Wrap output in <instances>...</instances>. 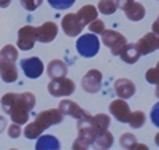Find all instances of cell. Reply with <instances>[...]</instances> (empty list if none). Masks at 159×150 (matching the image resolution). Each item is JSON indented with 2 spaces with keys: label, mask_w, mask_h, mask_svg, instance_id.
<instances>
[{
  "label": "cell",
  "mask_w": 159,
  "mask_h": 150,
  "mask_svg": "<svg viewBox=\"0 0 159 150\" xmlns=\"http://www.w3.org/2000/svg\"><path fill=\"white\" fill-rule=\"evenodd\" d=\"M88 27H89V31H91L92 34H102V32L105 31V22H103L102 19L96 18L94 21H91V22L88 24Z\"/></svg>",
  "instance_id": "obj_28"
},
{
  "label": "cell",
  "mask_w": 159,
  "mask_h": 150,
  "mask_svg": "<svg viewBox=\"0 0 159 150\" xmlns=\"http://www.w3.org/2000/svg\"><path fill=\"white\" fill-rule=\"evenodd\" d=\"M5 128H7V118L0 115V133L5 131Z\"/></svg>",
  "instance_id": "obj_35"
},
{
  "label": "cell",
  "mask_w": 159,
  "mask_h": 150,
  "mask_svg": "<svg viewBox=\"0 0 159 150\" xmlns=\"http://www.w3.org/2000/svg\"><path fill=\"white\" fill-rule=\"evenodd\" d=\"M19 67L22 69L24 75L27 78H32V80L42 77V74L45 72V64L40 58H25L21 61Z\"/></svg>",
  "instance_id": "obj_7"
},
{
  "label": "cell",
  "mask_w": 159,
  "mask_h": 150,
  "mask_svg": "<svg viewBox=\"0 0 159 150\" xmlns=\"http://www.w3.org/2000/svg\"><path fill=\"white\" fill-rule=\"evenodd\" d=\"M150 118H151V123L159 128V102H156L151 109V114H150Z\"/></svg>",
  "instance_id": "obj_32"
},
{
  "label": "cell",
  "mask_w": 159,
  "mask_h": 150,
  "mask_svg": "<svg viewBox=\"0 0 159 150\" xmlns=\"http://www.w3.org/2000/svg\"><path fill=\"white\" fill-rule=\"evenodd\" d=\"M61 27H62L64 34L67 37H76L84 29L83 22L76 16V13H69V15H65L61 21Z\"/></svg>",
  "instance_id": "obj_8"
},
{
  "label": "cell",
  "mask_w": 159,
  "mask_h": 150,
  "mask_svg": "<svg viewBox=\"0 0 159 150\" xmlns=\"http://www.w3.org/2000/svg\"><path fill=\"white\" fill-rule=\"evenodd\" d=\"M59 27L56 22L48 21L45 24H42L40 27H35V34H37V42L40 43H51L56 38Z\"/></svg>",
  "instance_id": "obj_12"
},
{
  "label": "cell",
  "mask_w": 159,
  "mask_h": 150,
  "mask_svg": "<svg viewBox=\"0 0 159 150\" xmlns=\"http://www.w3.org/2000/svg\"><path fill=\"white\" fill-rule=\"evenodd\" d=\"M116 5H118V10H123L126 13L127 19L130 21H142L145 18V7L142 3H139L137 0H116Z\"/></svg>",
  "instance_id": "obj_6"
},
{
  "label": "cell",
  "mask_w": 159,
  "mask_h": 150,
  "mask_svg": "<svg viewBox=\"0 0 159 150\" xmlns=\"http://www.w3.org/2000/svg\"><path fill=\"white\" fill-rule=\"evenodd\" d=\"M76 16L80 18V21L83 22V26H88L91 21H94L96 18H99V11H97V7L94 5H84L78 10Z\"/></svg>",
  "instance_id": "obj_20"
},
{
  "label": "cell",
  "mask_w": 159,
  "mask_h": 150,
  "mask_svg": "<svg viewBox=\"0 0 159 150\" xmlns=\"http://www.w3.org/2000/svg\"><path fill=\"white\" fill-rule=\"evenodd\" d=\"M102 40L100 42L107 46V48H110V51H111V54L113 56H119V53H121V50L124 48V45L127 43V40H126V37L123 35V34H119L118 31H107L105 29L102 34Z\"/></svg>",
  "instance_id": "obj_5"
},
{
  "label": "cell",
  "mask_w": 159,
  "mask_h": 150,
  "mask_svg": "<svg viewBox=\"0 0 159 150\" xmlns=\"http://www.w3.org/2000/svg\"><path fill=\"white\" fill-rule=\"evenodd\" d=\"M48 93L52 98H65L75 93V83L73 80L67 77H61V78H52L48 83Z\"/></svg>",
  "instance_id": "obj_4"
},
{
  "label": "cell",
  "mask_w": 159,
  "mask_h": 150,
  "mask_svg": "<svg viewBox=\"0 0 159 150\" xmlns=\"http://www.w3.org/2000/svg\"><path fill=\"white\" fill-rule=\"evenodd\" d=\"M42 3H43V0H21L22 8H24V10H27V11H34V10H37Z\"/></svg>",
  "instance_id": "obj_30"
},
{
  "label": "cell",
  "mask_w": 159,
  "mask_h": 150,
  "mask_svg": "<svg viewBox=\"0 0 159 150\" xmlns=\"http://www.w3.org/2000/svg\"><path fill=\"white\" fill-rule=\"evenodd\" d=\"M113 90L118 94V98L126 99V101L130 99L135 94V85L132 83L129 78H118L113 85Z\"/></svg>",
  "instance_id": "obj_14"
},
{
  "label": "cell",
  "mask_w": 159,
  "mask_h": 150,
  "mask_svg": "<svg viewBox=\"0 0 159 150\" xmlns=\"http://www.w3.org/2000/svg\"><path fill=\"white\" fill-rule=\"evenodd\" d=\"M76 50L83 58H94L100 50V42L97 34H84L76 40Z\"/></svg>",
  "instance_id": "obj_3"
},
{
  "label": "cell",
  "mask_w": 159,
  "mask_h": 150,
  "mask_svg": "<svg viewBox=\"0 0 159 150\" xmlns=\"http://www.w3.org/2000/svg\"><path fill=\"white\" fill-rule=\"evenodd\" d=\"M18 61V48L13 45H5L0 50V62H16Z\"/></svg>",
  "instance_id": "obj_22"
},
{
  "label": "cell",
  "mask_w": 159,
  "mask_h": 150,
  "mask_svg": "<svg viewBox=\"0 0 159 150\" xmlns=\"http://www.w3.org/2000/svg\"><path fill=\"white\" fill-rule=\"evenodd\" d=\"M0 77L5 83H13L18 80L16 62H0Z\"/></svg>",
  "instance_id": "obj_17"
},
{
  "label": "cell",
  "mask_w": 159,
  "mask_h": 150,
  "mask_svg": "<svg viewBox=\"0 0 159 150\" xmlns=\"http://www.w3.org/2000/svg\"><path fill=\"white\" fill-rule=\"evenodd\" d=\"M116 10H118L116 0H100L97 5V11L102 15H113Z\"/></svg>",
  "instance_id": "obj_25"
},
{
  "label": "cell",
  "mask_w": 159,
  "mask_h": 150,
  "mask_svg": "<svg viewBox=\"0 0 159 150\" xmlns=\"http://www.w3.org/2000/svg\"><path fill=\"white\" fill-rule=\"evenodd\" d=\"M156 96L159 98V85H156Z\"/></svg>",
  "instance_id": "obj_38"
},
{
  "label": "cell",
  "mask_w": 159,
  "mask_h": 150,
  "mask_svg": "<svg viewBox=\"0 0 159 150\" xmlns=\"http://www.w3.org/2000/svg\"><path fill=\"white\" fill-rule=\"evenodd\" d=\"M145 121H147V115H145V112L135 110V112H130V117H129L127 123L130 125L132 129H140L145 125Z\"/></svg>",
  "instance_id": "obj_23"
},
{
  "label": "cell",
  "mask_w": 159,
  "mask_h": 150,
  "mask_svg": "<svg viewBox=\"0 0 159 150\" xmlns=\"http://www.w3.org/2000/svg\"><path fill=\"white\" fill-rule=\"evenodd\" d=\"M7 133H8V136H10L11 139H18L19 136L22 134L21 125H18V123H13V125H10V128L7 129Z\"/></svg>",
  "instance_id": "obj_31"
},
{
  "label": "cell",
  "mask_w": 159,
  "mask_h": 150,
  "mask_svg": "<svg viewBox=\"0 0 159 150\" xmlns=\"http://www.w3.org/2000/svg\"><path fill=\"white\" fill-rule=\"evenodd\" d=\"M46 72H48V77L52 80V78L65 77V75H67V72H69V69H67V64H65L64 61H61V59H52V61L48 64Z\"/></svg>",
  "instance_id": "obj_18"
},
{
  "label": "cell",
  "mask_w": 159,
  "mask_h": 150,
  "mask_svg": "<svg viewBox=\"0 0 159 150\" xmlns=\"http://www.w3.org/2000/svg\"><path fill=\"white\" fill-rule=\"evenodd\" d=\"M130 150H148V147H147V145H143V144H139V142H135L134 145L130 147Z\"/></svg>",
  "instance_id": "obj_33"
},
{
  "label": "cell",
  "mask_w": 159,
  "mask_h": 150,
  "mask_svg": "<svg viewBox=\"0 0 159 150\" xmlns=\"http://www.w3.org/2000/svg\"><path fill=\"white\" fill-rule=\"evenodd\" d=\"M11 3V0H0V8H8Z\"/></svg>",
  "instance_id": "obj_36"
},
{
  "label": "cell",
  "mask_w": 159,
  "mask_h": 150,
  "mask_svg": "<svg viewBox=\"0 0 159 150\" xmlns=\"http://www.w3.org/2000/svg\"><path fill=\"white\" fill-rule=\"evenodd\" d=\"M145 78H147V81L151 83V85H159V69H157V67L150 69L147 72V75H145Z\"/></svg>",
  "instance_id": "obj_29"
},
{
  "label": "cell",
  "mask_w": 159,
  "mask_h": 150,
  "mask_svg": "<svg viewBox=\"0 0 159 150\" xmlns=\"http://www.w3.org/2000/svg\"><path fill=\"white\" fill-rule=\"evenodd\" d=\"M137 48L140 51V54H151L156 50H159V35H156L154 32H148L145 34L139 42H137Z\"/></svg>",
  "instance_id": "obj_13"
},
{
  "label": "cell",
  "mask_w": 159,
  "mask_h": 150,
  "mask_svg": "<svg viewBox=\"0 0 159 150\" xmlns=\"http://www.w3.org/2000/svg\"><path fill=\"white\" fill-rule=\"evenodd\" d=\"M108 109H110V114L113 115V118H116L119 123H127V121H129L130 107H129V104L126 102V99L118 98V99L111 101L110 105H108Z\"/></svg>",
  "instance_id": "obj_11"
},
{
  "label": "cell",
  "mask_w": 159,
  "mask_h": 150,
  "mask_svg": "<svg viewBox=\"0 0 159 150\" xmlns=\"http://www.w3.org/2000/svg\"><path fill=\"white\" fill-rule=\"evenodd\" d=\"M135 142H137L135 136L130 134V133H126V134H123L121 138H119V145H121L123 148H129L130 150V147L134 145Z\"/></svg>",
  "instance_id": "obj_27"
},
{
  "label": "cell",
  "mask_w": 159,
  "mask_h": 150,
  "mask_svg": "<svg viewBox=\"0 0 159 150\" xmlns=\"http://www.w3.org/2000/svg\"><path fill=\"white\" fill-rule=\"evenodd\" d=\"M35 96L30 91L25 93H7L0 99V104H2V109L7 115H10V120L13 123L18 125H25L29 121V115L30 110L35 107Z\"/></svg>",
  "instance_id": "obj_1"
},
{
  "label": "cell",
  "mask_w": 159,
  "mask_h": 150,
  "mask_svg": "<svg viewBox=\"0 0 159 150\" xmlns=\"http://www.w3.org/2000/svg\"><path fill=\"white\" fill-rule=\"evenodd\" d=\"M37 145L35 148L37 150H59L61 148V142L57 138H54V136H42L40 134L37 138Z\"/></svg>",
  "instance_id": "obj_19"
},
{
  "label": "cell",
  "mask_w": 159,
  "mask_h": 150,
  "mask_svg": "<svg viewBox=\"0 0 159 150\" xmlns=\"http://www.w3.org/2000/svg\"><path fill=\"white\" fill-rule=\"evenodd\" d=\"M59 110L64 114V117L65 115H69V117H73V118H80V117H83L84 115V112L86 110H83L81 107H80L76 102H73V101H70V99H64V101H61V104H59Z\"/></svg>",
  "instance_id": "obj_15"
},
{
  "label": "cell",
  "mask_w": 159,
  "mask_h": 150,
  "mask_svg": "<svg viewBox=\"0 0 159 150\" xmlns=\"http://www.w3.org/2000/svg\"><path fill=\"white\" fill-rule=\"evenodd\" d=\"M151 29H153V32H154L156 35H159V16H157L156 21L153 22V27H151Z\"/></svg>",
  "instance_id": "obj_34"
},
{
  "label": "cell",
  "mask_w": 159,
  "mask_h": 150,
  "mask_svg": "<svg viewBox=\"0 0 159 150\" xmlns=\"http://www.w3.org/2000/svg\"><path fill=\"white\" fill-rule=\"evenodd\" d=\"M76 0H48V3L54 10H67L70 8Z\"/></svg>",
  "instance_id": "obj_26"
},
{
  "label": "cell",
  "mask_w": 159,
  "mask_h": 150,
  "mask_svg": "<svg viewBox=\"0 0 159 150\" xmlns=\"http://www.w3.org/2000/svg\"><path fill=\"white\" fill-rule=\"evenodd\" d=\"M111 145H113V134H111L108 129L97 133L96 139H94V147L105 150V148H110Z\"/></svg>",
  "instance_id": "obj_21"
},
{
  "label": "cell",
  "mask_w": 159,
  "mask_h": 150,
  "mask_svg": "<svg viewBox=\"0 0 159 150\" xmlns=\"http://www.w3.org/2000/svg\"><path fill=\"white\" fill-rule=\"evenodd\" d=\"M37 42V34L34 26H22L18 31V48L22 51H29Z\"/></svg>",
  "instance_id": "obj_9"
},
{
  "label": "cell",
  "mask_w": 159,
  "mask_h": 150,
  "mask_svg": "<svg viewBox=\"0 0 159 150\" xmlns=\"http://www.w3.org/2000/svg\"><path fill=\"white\" fill-rule=\"evenodd\" d=\"M62 120H64V114L59 109H48V110H43L37 115L35 121H32V123H29L24 128V136L27 139H37L45 129H48L49 126L59 125Z\"/></svg>",
  "instance_id": "obj_2"
},
{
  "label": "cell",
  "mask_w": 159,
  "mask_h": 150,
  "mask_svg": "<svg viewBox=\"0 0 159 150\" xmlns=\"http://www.w3.org/2000/svg\"><path fill=\"white\" fill-rule=\"evenodd\" d=\"M102 72L97 70V69H91L86 72V75L83 77L81 80V86L86 93H91V94H94V93H99L100 88H102Z\"/></svg>",
  "instance_id": "obj_10"
},
{
  "label": "cell",
  "mask_w": 159,
  "mask_h": 150,
  "mask_svg": "<svg viewBox=\"0 0 159 150\" xmlns=\"http://www.w3.org/2000/svg\"><path fill=\"white\" fill-rule=\"evenodd\" d=\"M156 67H157V69H159V62H157V64H156Z\"/></svg>",
  "instance_id": "obj_39"
},
{
  "label": "cell",
  "mask_w": 159,
  "mask_h": 150,
  "mask_svg": "<svg viewBox=\"0 0 159 150\" xmlns=\"http://www.w3.org/2000/svg\"><path fill=\"white\" fill-rule=\"evenodd\" d=\"M140 56L142 54L137 48V43H126L124 48L121 50V53H119V58L126 64H135L140 59Z\"/></svg>",
  "instance_id": "obj_16"
},
{
  "label": "cell",
  "mask_w": 159,
  "mask_h": 150,
  "mask_svg": "<svg viewBox=\"0 0 159 150\" xmlns=\"http://www.w3.org/2000/svg\"><path fill=\"white\" fill-rule=\"evenodd\" d=\"M154 142H156V145L159 147V133H157V134L154 136Z\"/></svg>",
  "instance_id": "obj_37"
},
{
  "label": "cell",
  "mask_w": 159,
  "mask_h": 150,
  "mask_svg": "<svg viewBox=\"0 0 159 150\" xmlns=\"http://www.w3.org/2000/svg\"><path fill=\"white\" fill-rule=\"evenodd\" d=\"M92 123H94L97 133L105 131L110 128V117L107 114H97V115H92Z\"/></svg>",
  "instance_id": "obj_24"
}]
</instances>
